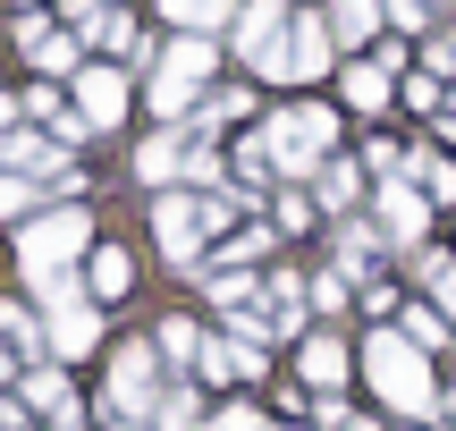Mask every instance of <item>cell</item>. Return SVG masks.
<instances>
[{
  "label": "cell",
  "instance_id": "6da1fadb",
  "mask_svg": "<svg viewBox=\"0 0 456 431\" xmlns=\"http://www.w3.org/2000/svg\"><path fill=\"white\" fill-rule=\"evenodd\" d=\"M355 364H363V381L380 389V406H397V415H414V423H423L431 406H440V381H431V355H423V347H406L397 330H372Z\"/></svg>",
  "mask_w": 456,
  "mask_h": 431
},
{
  "label": "cell",
  "instance_id": "7a4b0ae2",
  "mask_svg": "<svg viewBox=\"0 0 456 431\" xmlns=\"http://www.w3.org/2000/svg\"><path fill=\"white\" fill-rule=\"evenodd\" d=\"M77 254H94V220H85V203H51L43 220H26V229H17V263H26V280L68 271Z\"/></svg>",
  "mask_w": 456,
  "mask_h": 431
},
{
  "label": "cell",
  "instance_id": "3957f363",
  "mask_svg": "<svg viewBox=\"0 0 456 431\" xmlns=\"http://www.w3.org/2000/svg\"><path fill=\"white\" fill-rule=\"evenodd\" d=\"M220 68V43H203V34H178L161 60V77H152V118L161 127H178V118H195V85H212Z\"/></svg>",
  "mask_w": 456,
  "mask_h": 431
},
{
  "label": "cell",
  "instance_id": "277c9868",
  "mask_svg": "<svg viewBox=\"0 0 456 431\" xmlns=\"http://www.w3.org/2000/svg\"><path fill=\"white\" fill-rule=\"evenodd\" d=\"M254 144L271 152V169H279V178H305V169L322 161L330 144H338V118H330V110H279L271 127L254 135Z\"/></svg>",
  "mask_w": 456,
  "mask_h": 431
},
{
  "label": "cell",
  "instance_id": "5b68a950",
  "mask_svg": "<svg viewBox=\"0 0 456 431\" xmlns=\"http://www.w3.org/2000/svg\"><path fill=\"white\" fill-rule=\"evenodd\" d=\"M152 406H161V347L127 338V347L110 355V415L118 423H144Z\"/></svg>",
  "mask_w": 456,
  "mask_h": 431
},
{
  "label": "cell",
  "instance_id": "8992f818",
  "mask_svg": "<svg viewBox=\"0 0 456 431\" xmlns=\"http://www.w3.org/2000/svg\"><path fill=\"white\" fill-rule=\"evenodd\" d=\"M228 34H237L245 68H262V77H279V68H288V9H279V0H245Z\"/></svg>",
  "mask_w": 456,
  "mask_h": 431
},
{
  "label": "cell",
  "instance_id": "52a82bcc",
  "mask_svg": "<svg viewBox=\"0 0 456 431\" xmlns=\"http://www.w3.org/2000/svg\"><path fill=\"white\" fill-rule=\"evenodd\" d=\"M43 347H51V364H77V355H94V347H102V313H94V297H68V305H51V321H43Z\"/></svg>",
  "mask_w": 456,
  "mask_h": 431
},
{
  "label": "cell",
  "instance_id": "ba28073f",
  "mask_svg": "<svg viewBox=\"0 0 456 431\" xmlns=\"http://www.w3.org/2000/svg\"><path fill=\"white\" fill-rule=\"evenodd\" d=\"M431 229V203L414 195V178H389L380 186V246H423Z\"/></svg>",
  "mask_w": 456,
  "mask_h": 431
},
{
  "label": "cell",
  "instance_id": "9c48e42d",
  "mask_svg": "<svg viewBox=\"0 0 456 431\" xmlns=\"http://www.w3.org/2000/svg\"><path fill=\"white\" fill-rule=\"evenodd\" d=\"M77 118L85 127H118V118H127V77H118V68H77Z\"/></svg>",
  "mask_w": 456,
  "mask_h": 431
},
{
  "label": "cell",
  "instance_id": "30bf717a",
  "mask_svg": "<svg viewBox=\"0 0 456 431\" xmlns=\"http://www.w3.org/2000/svg\"><path fill=\"white\" fill-rule=\"evenodd\" d=\"M152 237H161L169 263H195V254H203V203L161 195V203H152Z\"/></svg>",
  "mask_w": 456,
  "mask_h": 431
},
{
  "label": "cell",
  "instance_id": "8fae6325",
  "mask_svg": "<svg viewBox=\"0 0 456 431\" xmlns=\"http://www.w3.org/2000/svg\"><path fill=\"white\" fill-rule=\"evenodd\" d=\"M288 85H313L330 77V17H288V68H279Z\"/></svg>",
  "mask_w": 456,
  "mask_h": 431
},
{
  "label": "cell",
  "instance_id": "7c38bea8",
  "mask_svg": "<svg viewBox=\"0 0 456 431\" xmlns=\"http://www.w3.org/2000/svg\"><path fill=\"white\" fill-rule=\"evenodd\" d=\"M17 51H26L43 77H68V68H77V34H60L51 17H34V9L17 17Z\"/></svg>",
  "mask_w": 456,
  "mask_h": 431
},
{
  "label": "cell",
  "instance_id": "4fadbf2b",
  "mask_svg": "<svg viewBox=\"0 0 456 431\" xmlns=\"http://www.w3.org/2000/svg\"><path fill=\"white\" fill-rule=\"evenodd\" d=\"M161 17L212 43V34H228V26H237V0H161Z\"/></svg>",
  "mask_w": 456,
  "mask_h": 431
},
{
  "label": "cell",
  "instance_id": "5bb4252c",
  "mask_svg": "<svg viewBox=\"0 0 456 431\" xmlns=\"http://www.w3.org/2000/svg\"><path fill=\"white\" fill-rule=\"evenodd\" d=\"M17 406L60 415V406H68V372H60V364H26V372H17Z\"/></svg>",
  "mask_w": 456,
  "mask_h": 431
},
{
  "label": "cell",
  "instance_id": "9a60e30c",
  "mask_svg": "<svg viewBox=\"0 0 456 431\" xmlns=\"http://www.w3.org/2000/svg\"><path fill=\"white\" fill-rule=\"evenodd\" d=\"M186 169V144H178V127H161V135H144V144H135V178H178Z\"/></svg>",
  "mask_w": 456,
  "mask_h": 431
},
{
  "label": "cell",
  "instance_id": "2e32d148",
  "mask_svg": "<svg viewBox=\"0 0 456 431\" xmlns=\"http://www.w3.org/2000/svg\"><path fill=\"white\" fill-rule=\"evenodd\" d=\"M372 254H380V229L346 220V229H338V280H372Z\"/></svg>",
  "mask_w": 456,
  "mask_h": 431
},
{
  "label": "cell",
  "instance_id": "e0dca14e",
  "mask_svg": "<svg viewBox=\"0 0 456 431\" xmlns=\"http://www.w3.org/2000/svg\"><path fill=\"white\" fill-rule=\"evenodd\" d=\"M85 280H94V297H127L135 288V254L127 246H94V271H85Z\"/></svg>",
  "mask_w": 456,
  "mask_h": 431
},
{
  "label": "cell",
  "instance_id": "ac0fdd59",
  "mask_svg": "<svg viewBox=\"0 0 456 431\" xmlns=\"http://www.w3.org/2000/svg\"><path fill=\"white\" fill-rule=\"evenodd\" d=\"M330 34H338V43H372L380 34V0H330Z\"/></svg>",
  "mask_w": 456,
  "mask_h": 431
},
{
  "label": "cell",
  "instance_id": "d6986e66",
  "mask_svg": "<svg viewBox=\"0 0 456 431\" xmlns=\"http://www.w3.org/2000/svg\"><path fill=\"white\" fill-rule=\"evenodd\" d=\"M305 381L313 389H338L346 381V338H305Z\"/></svg>",
  "mask_w": 456,
  "mask_h": 431
},
{
  "label": "cell",
  "instance_id": "ffe728a7",
  "mask_svg": "<svg viewBox=\"0 0 456 431\" xmlns=\"http://www.w3.org/2000/svg\"><path fill=\"white\" fill-rule=\"evenodd\" d=\"M406 178H423V186H414L423 203H456V161H448V152H423V161H406Z\"/></svg>",
  "mask_w": 456,
  "mask_h": 431
},
{
  "label": "cell",
  "instance_id": "44dd1931",
  "mask_svg": "<svg viewBox=\"0 0 456 431\" xmlns=\"http://www.w3.org/2000/svg\"><path fill=\"white\" fill-rule=\"evenodd\" d=\"M346 102H355V110H380V102H389V68L346 60Z\"/></svg>",
  "mask_w": 456,
  "mask_h": 431
},
{
  "label": "cell",
  "instance_id": "7402d4cb",
  "mask_svg": "<svg viewBox=\"0 0 456 431\" xmlns=\"http://www.w3.org/2000/svg\"><path fill=\"white\" fill-rule=\"evenodd\" d=\"M397 338H406V347H448V321H440V305H406V321H397Z\"/></svg>",
  "mask_w": 456,
  "mask_h": 431
},
{
  "label": "cell",
  "instance_id": "603a6c76",
  "mask_svg": "<svg viewBox=\"0 0 456 431\" xmlns=\"http://www.w3.org/2000/svg\"><path fill=\"white\" fill-rule=\"evenodd\" d=\"M355 195H363V161H330L322 169V203L330 212H355Z\"/></svg>",
  "mask_w": 456,
  "mask_h": 431
},
{
  "label": "cell",
  "instance_id": "cb8c5ba5",
  "mask_svg": "<svg viewBox=\"0 0 456 431\" xmlns=\"http://www.w3.org/2000/svg\"><path fill=\"white\" fill-rule=\"evenodd\" d=\"M0 338H9L17 355H43V321H34L26 305H9V297H0Z\"/></svg>",
  "mask_w": 456,
  "mask_h": 431
},
{
  "label": "cell",
  "instance_id": "d4e9b609",
  "mask_svg": "<svg viewBox=\"0 0 456 431\" xmlns=\"http://www.w3.org/2000/svg\"><path fill=\"white\" fill-rule=\"evenodd\" d=\"M245 110H254V94H245V85H220V94H203V102H195L203 127H228V118H245Z\"/></svg>",
  "mask_w": 456,
  "mask_h": 431
},
{
  "label": "cell",
  "instance_id": "484cf974",
  "mask_svg": "<svg viewBox=\"0 0 456 431\" xmlns=\"http://www.w3.org/2000/svg\"><path fill=\"white\" fill-rule=\"evenodd\" d=\"M102 43H110L118 60H152V43L135 34V17H127V9H110V17H102Z\"/></svg>",
  "mask_w": 456,
  "mask_h": 431
},
{
  "label": "cell",
  "instance_id": "4316f807",
  "mask_svg": "<svg viewBox=\"0 0 456 431\" xmlns=\"http://www.w3.org/2000/svg\"><path fill=\"white\" fill-rule=\"evenodd\" d=\"M34 195H51V186H43V178H0V220L26 229V220H34Z\"/></svg>",
  "mask_w": 456,
  "mask_h": 431
},
{
  "label": "cell",
  "instance_id": "83f0119b",
  "mask_svg": "<svg viewBox=\"0 0 456 431\" xmlns=\"http://www.w3.org/2000/svg\"><path fill=\"white\" fill-rule=\"evenodd\" d=\"M228 347V381H262V372H271V355L254 347V338H220Z\"/></svg>",
  "mask_w": 456,
  "mask_h": 431
},
{
  "label": "cell",
  "instance_id": "f1b7e54d",
  "mask_svg": "<svg viewBox=\"0 0 456 431\" xmlns=\"http://www.w3.org/2000/svg\"><path fill=\"white\" fill-rule=\"evenodd\" d=\"M212 254H220V271H228V263H262V254H271V229H237V237L212 246Z\"/></svg>",
  "mask_w": 456,
  "mask_h": 431
},
{
  "label": "cell",
  "instance_id": "f546056e",
  "mask_svg": "<svg viewBox=\"0 0 456 431\" xmlns=\"http://www.w3.org/2000/svg\"><path fill=\"white\" fill-rule=\"evenodd\" d=\"M161 355H178V364H195V355H203L195 321H178V313H169V321H161Z\"/></svg>",
  "mask_w": 456,
  "mask_h": 431
},
{
  "label": "cell",
  "instance_id": "4dcf8cb0",
  "mask_svg": "<svg viewBox=\"0 0 456 431\" xmlns=\"http://www.w3.org/2000/svg\"><path fill=\"white\" fill-rule=\"evenodd\" d=\"M152 423H161V431H186V423H195V389H161Z\"/></svg>",
  "mask_w": 456,
  "mask_h": 431
},
{
  "label": "cell",
  "instance_id": "1f68e13d",
  "mask_svg": "<svg viewBox=\"0 0 456 431\" xmlns=\"http://www.w3.org/2000/svg\"><path fill=\"white\" fill-rule=\"evenodd\" d=\"M423 77H456V26H440L423 43Z\"/></svg>",
  "mask_w": 456,
  "mask_h": 431
},
{
  "label": "cell",
  "instance_id": "d6a6232c",
  "mask_svg": "<svg viewBox=\"0 0 456 431\" xmlns=\"http://www.w3.org/2000/svg\"><path fill=\"white\" fill-rule=\"evenodd\" d=\"M237 186H245V195H262V186H271V152H262V144L237 152Z\"/></svg>",
  "mask_w": 456,
  "mask_h": 431
},
{
  "label": "cell",
  "instance_id": "836d02e7",
  "mask_svg": "<svg viewBox=\"0 0 456 431\" xmlns=\"http://www.w3.org/2000/svg\"><path fill=\"white\" fill-rule=\"evenodd\" d=\"M178 178H203V195H212V178H228V169H220L212 144H186V169H178Z\"/></svg>",
  "mask_w": 456,
  "mask_h": 431
},
{
  "label": "cell",
  "instance_id": "e575fe53",
  "mask_svg": "<svg viewBox=\"0 0 456 431\" xmlns=\"http://www.w3.org/2000/svg\"><path fill=\"white\" fill-rule=\"evenodd\" d=\"M406 110H440V77H423V68H406Z\"/></svg>",
  "mask_w": 456,
  "mask_h": 431
},
{
  "label": "cell",
  "instance_id": "d590c367",
  "mask_svg": "<svg viewBox=\"0 0 456 431\" xmlns=\"http://www.w3.org/2000/svg\"><path fill=\"white\" fill-rule=\"evenodd\" d=\"M17 110H26V118H43V127H51V118H60V94H51V85H34V94L17 102Z\"/></svg>",
  "mask_w": 456,
  "mask_h": 431
},
{
  "label": "cell",
  "instance_id": "8d00e7d4",
  "mask_svg": "<svg viewBox=\"0 0 456 431\" xmlns=\"http://www.w3.org/2000/svg\"><path fill=\"white\" fill-rule=\"evenodd\" d=\"M313 305H322V313H346V280H338V271H330V280H313Z\"/></svg>",
  "mask_w": 456,
  "mask_h": 431
},
{
  "label": "cell",
  "instance_id": "74e56055",
  "mask_svg": "<svg viewBox=\"0 0 456 431\" xmlns=\"http://www.w3.org/2000/svg\"><path fill=\"white\" fill-rule=\"evenodd\" d=\"M212 431H271V423H262V415H254V406H228V415H220Z\"/></svg>",
  "mask_w": 456,
  "mask_h": 431
},
{
  "label": "cell",
  "instance_id": "f35d334b",
  "mask_svg": "<svg viewBox=\"0 0 456 431\" xmlns=\"http://www.w3.org/2000/svg\"><path fill=\"white\" fill-rule=\"evenodd\" d=\"M51 431H85V415H77V406H60V415H51Z\"/></svg>",
  "mask_w": 456,
  "mask_h": 431
},
{
  "label": "cell",
  "instance_id": "ab89813d",
  "mask_svg": "<svg viewBox=\"0 0 456 431\" xmlns=\"http://www.w3.org/2000/svg\"><path fill=\"white\" fill-rule=\"evenodd\" d=\"M346 431H380V423H372V415H346Z\"/></svg>",
  "mask_w": 456,
  "mask_h": 431
},
{
  "label": "cell",
  "instance_id": "60d3db41",
  "mask_svg": "<svg viewBox=\"0 0 456 431\" xmlns=\"http://www.w3.org/2000/svg\"><path fill=\"white\" fill-rule=\"evenodd\" d=\"M440 135H448V144H456V102H448V118H440Z\"/></svg>",
  "mask_w": 456,
  "mask_h": 431
},
{
  "label": "cell",
  "instance_id": "b9f144b4",
  "mask_svg": "<svg viewBox=\"0 0 456 431\" xmlns=\"http://www.w3.org/2000/svg\"><path fill=\"white\" fill-rule=\"evenodd\" d=\"M110 431H144V423H110Z\"/></svg>",
  "mask_w": 456,
  "mask_h": 431
},
{
  "label": "cell",
  "instance_id": "7bdbcfd3",
  "mask_svg": "<svg viewBox=\"0 0 456 431\" xmlns=\"http://www.w3.org/2000/svg\"><path fill=\"white\" fill-rule=\"evenodd\" d=\"M271 431H296V423H271Z\"/></svg>",
  "mask_w": 456,
  "mask_h": 431
},
{
  "label": "cell",
  "instance_id": "ee69618b",
  "mask_svg": "<svg viewBox=\"0 0 456 431\" xmlns=\"http://www.w3.org/2000/svg\"><path fill=\"white\" fill-rule=\"evenodd\" d=\"M423 9H440V0H423Z\"/></svg>",
  "mask_w": 456,
  "mask_h": 431
},
{
  "label": "cell",
  "instance_id": "f6af8a7d",
  "mask_svg": "<svg viewBox=\"0 0 456 431\" xmlns=\"http://www.w3.org/2000/svg\"><path fill=\"white\" fill-rule=\"evenodd\" d=\"M0 381H9V364H0Z\"/></svg>",
  "mask_w": 456,
  "mask_h": 431
},
{
  "label": "cell",
  "instance_id": "bcb514c9",
  "mask_svg": "<svg viewBox=\"0 0 456 431\" xmlns=\"http://www.w3.org/2000/svg\"><path fill=\"white\" fill-rule=\"evenodd\" d=\"M17 9H34V0H17Z\"/></svg>",
  "mask_w": 456,
  "mask_h": 431
},
{
  "label": "cell",
  "instance_id": "7dc6e473",
  "mask_svg": "<svg viewBox=\"0 0 456 431\" xmlns=\"http://www.w3.org/2000/svg\"><path fill=\"white\" fill-rule=\"evenodd\" d=\"M448 406H456V389H448Z\"/></svg>",
  "mask_w": 456,
  "mask_h": 431
}]
</instances>
